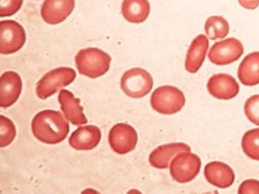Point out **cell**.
I'll return each instance as SVG.
<instances>
[{
  "instance_id": "5",
  "label": "cell",
  "mask_w": 259,
  "mask_h": 194,
  "mask_svg": "<svg viewBox=\"0 0 259 194\" xmlns=\"http://www.w3.org/2000/svg\"><path fill=\"white\" fill-rule=\"evenodd\" d=\"M151 74L142 68H133L125 72L121 79V88L128 97L140 99L147 96L153 89Z\"/></svg>"
},
{
  "instance_id": "26",
  "label": "cell",
  "mask_w": 259,
  "mask_h": 194,
  "mask_svg": "<svg viewBox=\"0 0 259 194\" xmlns=\"http://www.w3.org/2000/svg\"><path fill=\"white\" fill-rule=\"evenodd\" d=\"M239 4L245 9H256L259 6V0H238Z\"/></svg>"
},
{
  "instance_id": "19",
  "label": "cell",
  "mask_w": 259,
  "mask_h": 194,
  "mask_svg": "<svg viewBox=\"0 0 259 194\" xmlns=\"http://www.w3.org/2000/svg\"><path fill=\"white\" fill-rule=\"evenodd\" d=\"M150 11L149 0H124L122 3V14L131 23L140 24L145 22L150 15Z\"/></svg>"
},
{
  "instance_id": "24",
  "label": "cell",
  "mask_w": 259,
  "mask_h": 194,
  "mask_svg": "<svg viewBox=\"0 0 259 194\" xmlns=\"http://www.w3.org/2000/svg\"><path fill=\"white\" fill-rule=\"evenodd\" d=\"M23 0H0V17L12 16L22 6Z\"/></svg>"
},
{
  "instance_id": "3",
  "label": "cell",
  "mask_w": 259,
  "mask_h": 194,
  "mask_svg": "<svg viewBox=\"0 0 259 194\" xmlns=\"http://www.w3.org/2000/svg\"><path fill=\"white\" fill-rule=\"evenodd\" d=\"M76 80V72L72 68L60 67L46 73L36 85V94L44 100L56 94L61 88Z\"/></svg>"
},
{
  "instance_id": "7",
  "label": "cell",
  "mask_w": 259,
  "mask_h": 194,
  "mask_svg": "<svg viewBox=\"0 0 259 194\" xmlns=\"http://www.w3.org/2000/svg\"><path fill=\"white\" fill-rule=\"evenodd\" d=\"M26 42V33L21 24L14 20L0 22V53L8 55L19 51Z\"/></svg>"
},
{
  "instance_id": "21",
  "label": "cell",
  "mask_w": 259,
  "mask_h": 194,
  "mask_svg": "<svg viewBox=\"0 0 259 194\" xmlns=\"http://www.w3.org/2000/svg\"><path fill=\"white\" fill-rule=\"evenodd\" d=\"M243 153L251 160L259 161V128L247 130L241 139Z\"/></svg>"
},
{
  "instance_id": "9",
  "label": "cell",
  "mask_w": 259,
  "mask_h": 194,
  "mask_svg": "<svg viewBox=\"0 0 259 194\" xmlns=\"http://www.w3.org/2000/svg\"><path fill=\"white\" fill-rule=\"evenodd\" d=\"M109 143L119 155H126L134 151L138 143V133L128 124H117L109 132Z\"/></svg>"
},
{
  "instance_id": "13",
  "label": "cell",
  "mask_w": 259,
  "mask_h": 194,
  "mask_svg": "<svg viewBox=\"0 0 259 194\" xmlns=\"http://www.w3.org/2000/svg\"><path fill=\"white\" fill-rule=\"evenodd\" d=\"M204 176L210 184L223 189L231 186L235 180L233 169L222 162L207 163L204 167Z\"/></svg>"
},
{
  "instance_id": "15",
  "label": "cell",
  "mask_w": 259,
  "mask_h": 194,
  "mask_svg": "<svg viewBox=\"0 0 259 194\" xmlns=\"http://www.w3.org/2000/svg\"><path fill=\"white\" fill-rule=\"evenodd\" d=\"M61 106V111L64 113L66 119L74 126H82L87 124L88 120L84 115L83 108L80 105V100L67 90H61L58 96Z\"/></svg>"
},
{
  "instance_id": "23",
  "label": "cell",
  "mask_w": 259,
  "mask_h": 194,
  "mask_svg": "<svg viewBox=\"0 0 259 194\" xmlns=\"http://www.w3.org/2000/svg\"><path fill=\"white\" fill-rule=\"evenodd\" d=\"M244 114L249 122L259 127V95H253L246 100Z\"/></svg>"
},
{
  "instance_id": "8",
  "label": "cell",
  "mask_w": 259,
  "mask_h": 194,
  "mask_svg": "<svg viewBox=\"0 0 259 194\" xmlns=\"http://www.w3.org/2000/svg\"><path fill=\"white\" fill-rule=\"evenodd\" d=\"M243 53L242 43L238 39L231 37L214 43L208 52V59L212 64L225 66L240 59Z\"/></svg>"
},
{
  "instance_id": "6",
  "label": "cell",
  "mask_w": 259,
  "mask_h": 194,
  "mask_svg": "<svg viewBox=\"0 0 259 194\" xmlns=\"http://www.w3.org/2000/svg\"><path fill=\"white\" fill-rule=\"evenodd\" d=\"M201 167L200 159L191 152H184L176 156L170 162L169 172L174 180L188 183L198 175Z\"/></svg>"
},
{
  "instance_id": "22",
  "label": "cell",
  "mask_w": 259,
  "mask_h": 194,
  "mask_svg": "<svg viewBox=\"0 0 259 194\" xmlns=\"http://www.w3.org/2000/svg\"><path fill=\"white\" fill-rule=\"evenodd\" d=\"M16 135V129L11 120L4 116H0V147L9 146Z\"/></svg>"
},
{
  "instance_id": "25",
  "label": "cell",
  "mask_w": 259,
  "mask_h": 194,
  "mask_svg": "<svg viewBox=\"0 0 259 194\" xmlns=\"http://www.w3.org/2000/svg\"><path fill=\"white\" fill-rule=\"evenodd\" d=\"M238 194H259V181L256 179L244 180L239 188Z\"/></svg>"
},
{
  "instance_id": "4",
  "label": "cell",
  "mask_w": 259,
  "mask_h": 194,
  "mask_svg": "<svg viewBox=\"0 0 259 194\" xmlns=\"http://www.w3.org/2000/svg\"><path fill=\"white\" fill-rule=\"evenodd\" d=\"M151 105L159 114L174 115L185 107L186 97L180 89L174 86H162L152 94Z\"/></svg>"
},
{
  "instance_id": "16",
  "label": "cell",
  "mask_w": 259,
  "mask_h": 194,
  "mask_svg": "<svg viewBox=\"0 0 259 194\" xmlns=\"http://www.w3.org/2000/svg\"><path fill=\"white\" fill-rule=\"evenodd\" d=\"M184 152H191V148L187 143L172 142L160 146L152 152L149 162L156 168L164 169L176 156Z\"/></svg>"
},
{
  "instance_id": "20",
  "label": "cell",
  "mask_w": 259,
  "mask_h": 194,
  "mask_svg": "<svg viewBox=\"0 0 259 194\" xmlns=\"http://www.w3.org/2000/svg\"><path fill=\"white\" fill-rule=\"evenodd\" d=\"M204 30L211 40L224 39L229 33V25L223 16H211L205 21Z\"/></svg>"
},
{
  "instance_id": "1",
  "label": "cell",
  "mask_w": 259,
  "mask_h": 194,
  "mask_svg": "<svg viewBox=\"0 0 259 194\" xmlns=\"http://www.w3.org/2000/svg\"><path fill=\"white\" fill-rule=\"evenodd\" d=\"M33 134L40 141L56 144L63 141L69 132V124L58 111L44 110L39 112L31 123Z\"/></svg>"
},
{
  "instance_id": "18",
  "label": "cell",
  "mask_w": 259,
  "mask_h": 194,
  "mask_svg": "<svg viewBox=\"0 0 259 194\" xmlns=\"http://www.w3.org/2000/svg\"><path fill=\"white\" fill-rule=\"evenodd\" d=\"M237 76L239 81L247 87L259 84V52L249 53L244 57L238 67Z\"/></svg>"
},
{
  "instance_id": "11",
  "label": "cell",
  "mask_w": 259,
  "mask_h": 194,
  "mask_svg": "<svg viewBox=\"0 0 259 194\" xmlns=\"http://www.w3.org/2000/svg\"><path fill=\"white\" fill-rule=\"evenodd\" d=\"M22 91V80L13 71L4 72L0 78V107L8 108L16 103Z\"/></svg>"
},
{
  "instance_id": "17",
  "label": "cell",
  "mask_w": 259,
  "mask_h": 194,
  "mask_svg": "<svg viewBox=\"0 0 259 194\" xmlns=\"http://www.w3.org/2000/svg\"><path fill=\"white\" fill-rule=\"evenodd\" d=\"M208 38L205 35H198L194 38L188 50L185 67L189 73H196L203 64L208 50Z\"/></svg>"
},
{
  "instance_id": "12",
  "label": "cell",
  "mask_w": 259,
  "mask_h": 194,
  "mask_svg": "<svg viewBox=\"0 0 259 194\" xmlns=\"http://www.w3.org/2000/svg\"><path fill=\"white\" fill-rule=\"evenodd\" d=\"M208 93L220 100H230L239 93V85L236 80L225 73L213 75L207 82Z\"/></svg>"
},
{
  "instance_id": "10",
  "label": "cell",
  "mask_w": 259,
  "mask_h": 194,
  "mask_svg": "<svg viewBox=\"0 0 259 194\" xmlns=\"http://www.w3.org/2000/svg\"><path fill=\"white\" fill-rule=\"evenodd\" d=\"M75 8V0H44L41 7L43 20L50 25L60 24Z\"/></svg>"
},
{
  "instance_id": "14",
  "label": "cell",
  "mask_w": 259,
  "mask_h": 194,
  "mask_svg": "<svg viewBox=\"0 0 259 194\" xmlns=\"http://www.w3.org/2000/svg\"><path fill=\"white\" fill-rule=\"evenodd\" d=\"M102 133L96 126H83L72 132L70 146L76 151H91L100 143Z\"/></svg>"
},
{
  "instance_id": "2",
  "label": "cell",
  "mask_w": 259,
  "mask_h": 194,
  "mask_svg": "<svg viewBox=\"0 0 259 194\" xmlns=\"http://www.w3.org/2000/svg\"><path fill=\"white\" fill-rule=\"evenodd\" d=\"M75 63L81 75L96 79L109 71L111 56L98 48H86L78 52Z\"/></svg>"
}]
</instances>
